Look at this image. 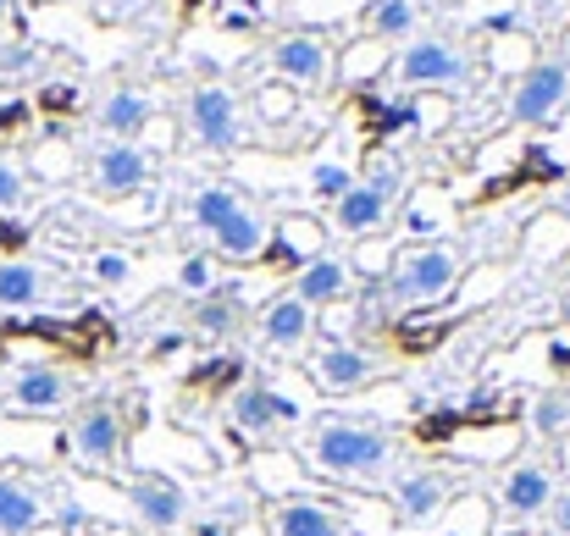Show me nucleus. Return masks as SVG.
Here are the masks:
<instances>
[{
  "mask_svg": "<svg viewBox=\"0 0 570 536\" xmlns=\"http://www.w3.org/2000/svg\"><path fill=\"white\" fill-rule=\"evenodd\" d=\"M311 465L338 482H382L393 465V437L366 415H322L311 431Z\"/></svg>",
  "mask_w": 570,
  "mask_h": 536,
  "instance_id": "nucleus-1",
  "label": "nucleus"
},
{
  "mask_svg": "<svg viewBox=\"0 0 570 536\" xmlns=\"http://www.w3.org/2000/svg\"><path fill=\"white\" fill-rule=\"evenodd\" d=\"M454 282H460L454 244H421V249L399 255V266H393V299H404V305H438L454 294Z\"/></svg>",
  "mask_w": 570,
  "mask_h": 536,
  "instance_id": "nucleus-2",
  "label": "nucleus"
},
{
  "mask_svg": "<svg viewBox=\"0 0 570 536\" xmlns=\"http://www.w3.org/2000/svg\"><path fill=\"white\" fill-rule=\"evenodd\" d=\"M399 188H404V172H399L393 161H382L366 182H350V188L338 193L333 227H338V232H377L382 221H387V210L399 205Z\"/></svg>",
  "mask_w": 570,
  "mask_h": 536,
  "instance_id": "nucleus-3",
  "label": "nucleus"
},
{
  "mask_svg": "<svg viewBox=\"0 0 570 536\" xmlns=\"http://www.w3.org/2000/svg\"><path fill=\"white\" fill-rule=\"evenodd\" d=\"M465 78H471V56L454 50L449 39L421 33V39H410L404 56H399V83H404V89H460Z\"/></svg>",
  "mask_w": 570,
  "mask_h": 536,
  "instance_id": "nucleus-4",
  "label": "nucleus"
},
{
  "mask_svg": "<svg viewBox=\"0 0 570 536\" xmlns=\"http://www.w3.org/2000/svg\"><path fill=\"white\" fill-rule=\"evenodd\" d=\"M122 443H128V431H122V415H117V404H83L78 415H72V426H67V448H72V459L78 465H89V470H106V465H117L122 459Z\"/></svg>",
  "mask_w": 570,
  "mask_h": 536,
  "instance_id": "nucleus-5",
  "label": "nucleus"
},
{
  "mask_svg": "<svg viewBox=\"0 0 570 536\" xmlns=\"http://www.w3.org/2000/svg\"><path fill=\"white\" fill-rule=\"evenodd\" d=\"M554 470L543 465V459H521V465H510L504 476H499V509L510 515V520H538V515H549V504H554Z\"/></svg>",
  "mask_w": 570,
  "mask_h": 536,
  "instance_id": "nucleus-6",
  "label": "nucleus"
},
{
  "mask_svg": "<svg viewBox=\"0 0 570 536\" xmlns=\"http://www.w3.org/2000/svg\"><path fill=\"white\" fill-rule=\"evenodd\" d=\"M128 504H134V515L150 526V532H178L184 520H189V493H184V482H173V476H156V470H145V476H134L128 482Z\"/></svg>",
  "mask_w": 570,
  "mask_h": 536,
  "instance_id": "nucleus-7",
  "label": "nucleus"
},
{
  "mask_svg": "<svg viewBox=\"0 0 570 536\" xmlns=\"http://www.w3.org/2000/svg\"><path fill=\"white\" fill-rule=\"evenodd\" d=\"M189 128L205 150H233L244 139V117H238V100L216 83H199L189 95Z\"/></svg>",
  "mask_w": 570,
  "mask_h": 536,
  "instance_id": "nucleus-8",
  "label": "nucleus"
},
{
  "mask_svg": "<svg viewBox=\"0 0 570 536\" xmlns=\"http://www.w3.org/2000/svg\"><path fill=\"white\" fill-rule=\"evenodd\" d=\"M327 44L316 39V33H283L277 44H272V72H277V83L283 89H322L327 83Z\"/></svg>",
  "mask_w": 570,
  "mask_h": 536,
  "instance_id": "nucleus-9",
  "label": "nucleus"
},
{
  "mask_svg": "<svg viewBox=\"0 0 570 536\" xmlns=\"http://www.w3.org/2000/svg\"><path fill=\"white\" fill-rule=\"evenodd\" d=\"M311 376H316L322 393H366L382 376V365L366 349H355V344H322L311 355Z\"/></svg>",
  "mask_w": 570,
  "mask_h": 536,
  "instance_id": "nucleus-10",
  "label": "nucleus"
},
{
  "mask_svg": "<svg viewBox=\"0 0 570 536\" xmlns=\"http://www.w3.org/2000/svg\"><path fill=\"white\" fill-rule=\"evenodd\" d=\"M449 498H454V487H449V476L432 470V465L393 476V509H399V520H410V526L438 520V515L449 509Z\"/></svg>",
  "mask_w": 570,
  "mask_h": 536,
  "instance_id": "nucleus-11",
  "label": "nucleus"
},
{
  "mask_svg": "<svg viewBox=\"0 0 570 536\" xmlns=\"http://www.w3.org/2000/svg\"><path fill=\"white\" fill-rule=\"evenodd\" d=\"M566 89H570V67L566 61H532V67L521 72V83H515L510 111H515L521 122H543V117H554V111H560Z\"/></svg>",
  "mask_w": 570,
  "mask_h": 536,
  "instance_id": "nucleus-12",
  "label": "nucleus"
},
{
  "mask_svg": "<svg viewBox=\"0 0 570 536\" xmlns=\"http://www.w3.org/2000/svg\"><path fill=\"white\" fill-rule=\"evenodd\" d=\"M272 536H350V520L327 498H277L272 504Z\"/></svg>",
  "mask_w": 570,
  "mask_h": 536,
  "instance_id": "nucleus-13",
  "label": "nucleus"
},
{
  "mask_svg": "<svg viewBox=\"0 0 570 536\" xmlns=\"http://www.w3.org/2000/svg\"><path fill=\"white\" fill-rule=\"evenodd\" d=\"M355 266L350 260H338V255H322V260H311V266H299V277H294V299L299 305H311V310H333V305H344L350 294H355Z\"/></svg>",
  "mask_w": 570,
  "mask_h": 536,
  "instance_id": "nucleus-14",
  "label": "nucleus"
},
{
  "mask_svg": "<svg viewBox=\"0 0 570 536\" xmlns=\"http://www.w3.org/2000/svg\"><path fill=\"white\" fill-rule=\"evenodd\" d=\"M227 415H233V426H238L244 437H272L277 426L299 420V404H288L283 393H272V387L255 381V387H238V393H233Z\"/></svg>",
  "mask_w": 570,
  "mask_h": 536,
  "instance_id": "nucleus-15",
  "label": "nucleus"
},
{
  "mask_svg": "<svg viewBox=\"0 0 570 536\" xmlns=\"http://www.w3.org/2000/svg\"><path fill=\"white\" fill-rule=\"evenodd\" d=\"M67 398H72V381L56 365H22L11 376V409L17 415H56V409H67Z\"/></svg>",
  "mask_w": 570,
  "mask_h": 536,
  "instance_id": "nucleus-16",
  "label": "nucleus"
},
{
  "mask_svg": "<svg viewBox=\"0 0 570 536\" xmlns=\"http://www.w3.org/2000/svg\"><path fill=\"white\" fill-rule=\"evenodd\" d=\"M311 338H316V310H311V305H299L294 294L277 299V305H266V316H261V344H266V349L299 355Z\"/></svg>",
  "mask_w": 570,
  "mask_h": 536,
  "instance_id": "nucleus-17",
  "label": "nucleus"
},
{
  "mask_svg": "<svg viewBox=\"0 0 570 536\" xmlns=\"http://www.w3.org/2000/svg\"><path fill=\"white\" fill-rule=\"evenodd\" d=\"M266 238H272L266 216L244 205L227 227L210 232V255H216V260H261V255H266Z\"/></svg>",
  "mask_w": 570,
  "mask_h": 536,
  "instance_id": "nucleus-18",
  "label": "nucleus"
},
{
  "mask_svg": "<svg viewBox=\"0 0 570 536\" xmlns=\"http://www.w3.org/2000/svg\"><path fill=\"white\" fill-rule=\"evenodd\" d=\"M95 182L106 188V193H134V188H145L150 182V156L139 150V145H106L100 156H95Z\"/></svg>",
  "mask_w": 570,
  "mask_h": 536,
  "instance_id": "nucleus-19",
  "label": "nucleus"
},
{
  "mask_svg": "<svg viewBox=\"0 0 570 536\" xmlns=\"http://www.w3.org/2000/svg\"><path fill=\"white\" fill-rule=\"evenodd\" d=\"M272 244H277V260H305L311 266L327 249V221H316V216H277Z\"/></svg>",
  "mask_w": 570,
  "mask_h": 536,
  "instance_id": "nucleus-20",
  "label": "nucleus"
},
{
  "mask_svg": "<svg viewBox=\"0 0 570 536\" xmlns=\"http://www.w3.org/2000/svg\"><path fill=\"white\" fill-rule=\"evenodd\" d=\"M150 117H156V106H150L139 89H117V95H106V106H100V128H106L117 145H134V133L150 128Z\"/></svg>",
  "mask_w": 570,
  "mask_h": 536,
  "instance_id": "nucleus-21",
  "label": "nucleus"
},
{
  "mask_svg": "<svg viewBox=\"0 0 570 536\" xmlns=\"http://www.w3.org/2000/svg\"><path fill=\"white\" fill-rule=\"evenodd\" d=\"M45 526V498L11 476H0V536H33Z\"/></svg>",
  "mask_w": 570,
  "mask_h": 536,
  "instance_id": "nucleus-22",
  "label": "nucleus"
},
{
  "mask_svg": "<svg viewBox=\"0 0 570 536\" xmlns=\"http://www.w3.org/2000/svg\"><path fill=\"white\" fill-rule=\"evenodd\" d=\"M244 210V193L233 188V182H210V188H199L189 199V216L199 232H216V227H227L233 216Z\"/></svg>",
  "mask_w": 570,
  "mask_h": 536,
  "instance_id": "nucleus-23",
  "label": "nucleus"
},
{
  "mask_svg": "<svg viewBox=\"0 0 570 536\" xmlns=\"http://www.w3.org/2000/svg\"><path fill=\"white\" fill-rule=\"evenodd\" d=\"M361 22H366V39H372V44H387V39L415 33L421 11H415V0H372Z\"/></svg>",
  "mask_w": 570,
  "mask_h": 536,
  "instance_id": "nucleus-24",
  "label": "nucleus"
},
{
  "mask_svg": "<svg viewBox=\"0 0 570 536\" xmlns=\"http://www.w3.org/2000/svg\"><path fill=\"white\" fill-rule=\"evenodd\" d=\"M45 294V271L28 260H6L0 266V310H33Z\"/></svg>",
  "mask_w": 570,
  "mask_h": 536,
  "instance_id": "nucleus-25",
  "label": "nucleus"
},
{
  "mask_svg": "<svg viewBox=\"0 0 570 536\" xmlns=\"http://www.w3.org/2000/svg\"><path fill=\"white\" fill-rule=\"evenodd\" d=\"M194 327L210 332V338H227V332L238 327V299H233L227 288H210V294L194 305Z\"/></svg>",
  "mask_w": 570,
  "mask_h": 536,
  "instance_id": "nucleus-26",
  "label": "nucleus"
},
{
  "mask_svg": "<svg viewBox=\"0 0 570 536\" xmlns=\"http://www.w3.org/2000/svg\"><path fill=\"white\" fill-rule=\"evenodd\" d=\"M532 426H538L543 437H566L570 431V393H543V398L532 404Z\"/></svg>",
  "mask_w": 570,
  "mask_h": 536,
  "instance_id": "nucleus-27",
  "label": "nucleus"
},
{
  "mask_svg": "<svg viewBox=\"0 0 570 536\" xmlns=\"http://www.w3.org/2000/svg\"><path fill=\"white\" fill-rule=\"evenodd\" d=\"M449 111H454V106H449L443 95H432V100H415V106H410V122H415V128H432V133H443V128L454 122Z\"/></svg>",
  "mask_w": 570,
  "mask_h": 536,
  "instance_id": "nucleus-28",
  "label": "nucleus"
},
{
  "mask_svg": "<svg viewBox=\"0 0 570 536\" xmlns=\"http://www.w3.org/2000/svg\"><path fill=\"white\" fill-rule=\"evenodd\" d=\"M178 282H184L189 294L205 299V294L216 288V266H210V255H189V260H184V271H178Z\"/></svg>",
  "mask_w": 570,
  "mask_h": 536,
  "instance_id": "nucleus-29",
  "label": "nucleus"
},
{
  "mask_svg": "<svg viewBox=\"0 0 570 536\" xmlns=\"http://www.w3.org/2000/svg\"><path fill=\"white\" fill-rule=\"evenodd\" d=\"M233 376H238V359L222 355V359H210V365H199V370H194V387H210V393H222Z\"/></svg>",
  "mask_w": 570,
  "mask_h": 536,
  "instance_id": "nucleus-30",
  "label": "nucleus"
},
{
  "mask_svg": "<svg viewBox=\"0 0 570 536\" xmlns=\"http://www.w3.org/2000/svg\"><path fill=\"white\" fill-rule=\"evenodd\" d=\"M255 100H261V117H266V122H283V117H288V106H294V89L272 83V89H261Z\"/></svg>",
  "mask_w": 570,
  "mask_h": 536,
  "instance_id": "nucleus-31",
  "label": "nucleus"
},
{
  "mask_svg": "<svg viewBox=\"0 0 570 536\" xmlns=\"http://www.w3.org/2000/svg\"><path fill=\"white\" fill-rule=\"evenodd\" d=\"M128 271H134V266H128V255H95V277H100V282H111V288H117V282H128Z\"/></svg>",
  "mask_w": 570,
  "mask_h": 536,
  "instance_id": "nucleus-32",
  "label": "nucleus"
},
{
  "mask_svg": "<svg viewBox=\"0 0 570 536\" xmlns=\"http://www.w3.org/2000/svg\"><path fill=\"white\" fill-rule=\"evenodd\" d=\"M344 188H350V178H344L333 161H322V167H316V193H322V199H333V205H338V193H344Z\"/></svg>",
  "mask_w": 570,
  "mask_h": 536,
  "instance_id": "nucleus-33",
  "label": "nucleus"
},
{
  "mask_svg": "<svg viewBox=\"0 0 570 536\" xmlns=\"http://www.w3.org/2000/svg\"><path fill=\"white\" fill-rule=\"evenodd\" d=\"M543 520H549V536H570V487L554 493V504H549V515H543Z\"/></svg>",
  "mask_w": 570,
  "mask_h": 536,
  "instance_id": "nucleus-34",
  "label": "nucleus"
},
{
  "mask_svg": "<svg viewBox=\"0 0 570 536\" xmlns=\"http://www.w3.org/2000/svg\"><path fill=\"white\" fill-rule=\"evenodd\" d=\"M72 100H78V95H72L67 83H50V89L39 95V106H45L50 117H67V111H72Z\"/></svg>",
  "mask_w": 570,
  "mask_h": 536,
  "instance_id": "nucleus-35",
  "label": "nucleus"
},
{
  "mask_svg": "<svg viewBox=\"0 0 570 536\" xmlns=\"http://www.w3.org/2000/svg\"><path fill=\"white\" fill-rule=\"evenodd\" d=\"M17 199H22V172L0 161V210H11Z\"/></svg>",
  "mask_w": 570,
  "mask_h": 536,
  "instance_id": "nucleus-36",
  "label": "nucleus"
},
{
  "mask_svg": "<svg viewBox=\"0 0 570 536\" xmlns=\"http://www.w3.org/2000/svg\"><path fill=\"white\" fill-rule=\"evenodd\" d=\"M233 526H238V515H205V520H194V536H233Z\"/></svg>",
  "mask_w": 570,
  "mask_h": 536,
  "instance_id": "nucleus-37",
  "label": "nucleus"
},
{
  "mask_svg": "<svg viewBox=\"0 0 570 536\" xmlns=\"http://www.w3.org/2000/svg\"><path fill=\"white\" fill-rule=\"evenodd\" d=\"M184 344H189V332H167V338H156V344H150V359L184 355Z\"/></svg>",
  "mask_w": 570,
  "mask_h": 536,
  "instance_id": "nucleus-38",
  "label": "nucleus"
},
{
  "mask_svg": "<svg viewBox=\"0 0 570 536\" xmlns=\"http://www.w3.org/2000/svg\"><path fill=\"white\" fill-rule=\"evenodd\" d=\"M22 122H28V106H22V100H6V106H0V133H6V128H22Z\"/></svg>",
  "mask_w": 570,
  "mask_h": 536,
  "instance_id": "nucleus-39",
  "label": "nucleus"
},
{
  "mask_svg": "<svg viewBox=\"0 0 570 536\" xmlns=\"http://www.w3.org/2000/svg\"><path fill=\"white\" fill-rule=\"evenodd\" d=\"M560 465H566V476H570V431H566V448H560Z\"/></svg>",
  "mask_w": 570,
  "mask_h": 536,
  "instance_id": "nucleus-40",
  "label": "nucleus"
},
{
  "mask_svg": "<svg viewBox=\"0 0 570 536\" xmlns=\"http://www.w3.org/2000/svg\"><path fill=\"white\" fill-rule=\"evenodd\" d=\"M6 17H11V0H0V22H6Z\"/></svg>",
  "mask_w": 570,
  "mask_h": 536,
  "instance_id": "nucleus-41",
  "label": "nucleus"
},
{
  "mask_svg": "<svg viewBox=\"0 0 570 536\" xmlns=\"http://www.w3.org/2000/svg\"><path fill=\"white\" fill-rule=\"evenodd\" d=\"M566 310H570V299H566Z\"/></svg>",
  "mask_w": 570,
  "mask_h": 536,
  "instance_id": "nucleus-42",
  "label": "nucleus"
}]
</instances>
